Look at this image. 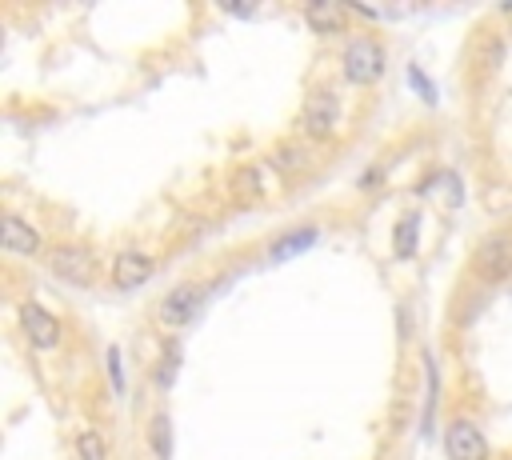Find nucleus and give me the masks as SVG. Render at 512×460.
I'll return each mask as SVG.
<instances>
[{"label":"nucleus","instance_id":"obj_10","mask_svg":"<svg viewBox=\"0 0 512 460\" xmlns=\"http://www.w3.org/2000/svg\"><path fill=\"white\" fill-rule=\"evenodd\" d=\"M424 364V408H420V432L428 436L432 432V420H436V396H440V372H436V356L424 352L420 356Z\"/></svg>","mask_w":512,"mask_h":460},{"label":"nucleus","instance_id":"obj_1","mask_svg":"<svg viewBox=\"0 0 512 460\" xmlns=\"http://www.w3.org/2000/svg\"><path fill=\"white\" fill-rule=\"evenodd\" d=\"M380 72H384V48L372 36H356L344 48V76L352 84H372L380 80Z\"/></svg>","mask_w":512,"mask_h":460},{"label":"nucleus","instance_id":"obj_11","mask_svg":"<svg viewBox=\"0 0 512 460\" xmlns=\"http://www.w3.org/2000/svg\"><path fill=\"white\" fill-rule=\"evenodd\" d=\"M304 20H308V28H312V32L332 36V32H340V28H344V8H336L332 0H312V4L304 8Z\"/></svg>","mask_w":512,"mask_h":460},{"label":"nucleus","instance_id":"obj_3","mask_svg":"<svg viewBox=\"0 0 512 460\" xmlns=\"http://www.w3.org/2000/svg\"><path fill=\"white\" fill-rule=\"evenodd\" d=\"M476 272L484 280H500L512 272V232H492L476 244Z\"/></svg>","mask_w":512,"mask_h":460},{"label":"nucleus","instance_id":"obj_20","mask_svg":"<svg viewBox=\"0 0 512 460\" xmlns=\"http://www.w3.org/2000/svg\"><path fill=\"white\" fill-rule=\"evenodd\" d=\"M176 364H180V352H176V348H168V356H164V364L156 368V384H160V388H172V376H176Z\"/></svg>","mask_w":512,"mask_h":460},{"label":"nucleus","instance_id":"obj_4","mask_svg":"<svg viewBox=\"0 0 512 460\" xmlns=\"http://www.w3.org/2000/svg\"><path fill=\"white\" fill-rule=\"evenodd\" d=\"M52 272H56L60 280L76 284V288H88V284L96 280V260H92L84 248H76V244H60V248L52 252Z\"/></svg>","mask_w":512,"mask_h":460},{"label":"nucleus","instance_id":"obj_12","mask_svg":"<svg viewBox=\"0 0 512 460\" xmlns=\"http://www.w3.org/2000/svg\"><path fill=\"white\" fill-rule=\"evenodd\" d=\"M316 240H320V232H316L312 224H304V228H296V232H284L280 240H272L268 256H272V260H288V256H300V252H308Z\"/></svg>","mask_w":512,"mask_h":460},{"label":"nucleus","instance_id":"obj_13","mask_svg":"<svg viewBox=\"0 0 512 460\" xmlns=\"http://www.w3.org/2000/svg\"><path fill=\"white\" fill-rule=\"evenodd\" d=\"M416 244H420V216H416V212H408V216H400V220H396L392 252H396L400 260H408V256H416Z\"/></svg>","mask_w":512,"mask_h":460},{"label":"nucleus","instance_id":"obj_7","mask_svg":"<svg viewBox=\"0 0 512 460\" xmlns=\"http://www.w3.org/2000/svg\"><path fill=\"white\" fill-rule=\"evenodd\" d=\"M200 288L196 284H180V288H172L164 300H160V320L164 324H184V320H192V312L200 308Z\"/></svg>","mask_w":512,"mask_h":460},{"label":"nucleus","instance_id":"obj_16","mask_svg":"<svg viewBox=\"0 0 512 460\" xmlns=\"http://www.w3.org/2000/svg\"><path fill=\"white\" fill-rule=\"evenodd\" d=\"M76 452H80V460H108V448H104V436L100 432H80Z\"/></svg>","mask_w":512,"mask_h":460},{"label":"nucleus","instance_id":"obj_2","mask_svg":"<svg viewBox=\"0 0 512 460\" xmlns=\"http://www.w3.org/2000/svg\"><path fill=\"white\" fill-rule=\"evenodd\" d=\"M300 124H304V132H308V136H316V140H328V136L336 132V124H340V100H336V92H328V88H316V92L304 100Z\"/></svg>","mask_w":512,"mask_h":460},{"label":"nucleus","instance_id":"obj_9","mask_svg":"<svg viewBox=\"0 0 512 460\" xmlns=\"http://www.w3.org/2000/svg\"><path fill=\"white\" fill-rule=\"evenodd\" d=\"M152 276V260L144 252H120L112 264V284L116 288H140Z\"/></svg>","mask_w":512,"mask_h":460},{"label":"nucleus","instance_id":"obj_17","mask_svg":"<svg viewBox=\"0 0 512 460\" xmlns=\"http://www.w3.org/2000/svg\"><path fill=\"white\" fill-rule=\"evenodd\" d=\"M304 160H308V156H304L296 144H288V148H276V152H272V164H276L280 172H300V168H304Z\"/></svg>","mask_w":512,"mask_h":460},{"label":"nucleus","instance_id":"obj_18","mask_svg":"<svg viewBox=\"0 0 512 460\" xmlns=\"http://www.w3.org/2000/svg\"><path fill=\"white\" fill-rule=\"evenodd\" d=\"M408 84L424 96V104H436V84L424 76V68H416V64H412V68H408Z\"/></svg>","mask_w":512,"mask_h":460},{"label":"nucleus","instance_id":"obj_5","mask_svg":"<svg viewBox=\"0 0 512 460\" xmlns=\"http://www.w3.org/2000/svg\"><path fill=\"white\" fill-rule=\"evenodd\" d=\"M444 452H448V460H488V440L480 436L476 424L456 420L444 436Z\"/></svg>","mask_w":512,"mask_h":460},{"label":"nucleus","instance_id":"obj_22","mask_svg":"<svg viewBox=\"0 0 512 460\" xmlns=\"http://www.w3.org/2000/svg\"><path fill=\"white\" fill-rule=\"evenodd\" d=\"M448 204H460V184H456V176H448Z\"/></svg>","mask_w":512,"mask_h":460},{"label":"nucleus","instance_id":"obj_6","mask_svg":"<svg viewBox=\"0 0 512 460\" xmlns=\"http://www.w3.org/2000/svg\"><path fill=\"white\" fill-rule=\"evenodd\" d=\"M20 320H24V332H28V340H32L36 348H56V344H60V320H56L48 308L24 304V308H20Z\"/></svg>","mask_w":512,"mask_h":460},{"label":"nucleus","instance_id":"obj_15","mask_svg":"<svg viewBox=\"0 0 512 460\" xmlns=\"http://www.w3.org/2000/svg\"><path fill=\"white\" fill-rule=\"evenodd\" d=\"M476 60L484 64V72H496V68H500V60H504V40L488 32V36L480 40V48H476Z\"/></svg>","mask_w":512,"mask_h":460},{"label":"nucleus","instance_id":"obj_14","mask_svg":"<svg viewBox=\"0 0 512 460\" xmlns=\"http://www.w3.org/2000/svg\"><path fill=\"white\" fill-rule=\"evenodd\" d=\"M148 440H152V452H156L160 460H168V456H172V424H168V412H156V416H152Z\"/></svg>","mask_w":512,"mask_h":460},{"label":"nucleus","instance_id":"obj_8","mask_svg":"<svg viewBox=\"0 0 512 460\" xmlns=\"http://www.w3.org/2000/svg\"><path fill=\"white\" fill-rule=\"evenodd\" d=\"M0 244H4V252H12V256H32V252L40 248V236H36V228L24 224L20 216H4V224H0Z\"/></svg>","mask_w":512,"mask_h":460},{"label":"nucleus","instance_id":"obj_21","mask_svg":"<svg viewBox=\"0 0 512 460\" xmlns=\"http://www.w3.org/2000/svg\"><path fill=\"white\" fill-rule=\"evenodd\" d=\"M108 376H112V392H124V368H120V348H108Z\"/></svg>","mask_w":512,"mask_h":460},{"label":"nucleus","instance_id":"obj_19","mask_svg":"<svg viewBox=\"0 0 512 460\" xmlns=\"http://www.w3.org/2000/svg\"><path fill=\"white\" fill-rule=\"evenodd\" d=\"M232 188H236L240 196H252V192H260V172H256V168H240Z\"/></svg>","mask_w":512,"mask_h":460}]
</instances>
